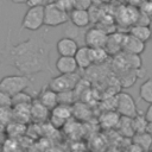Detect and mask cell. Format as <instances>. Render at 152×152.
I'll return each mask as SVG.
<instances>
[{"mask_svg": "<svg viewBox=\"0 0 152 152\" xmlns=\"http://www.w3.org/2000/svg\"><path fill=\"white\" fill-rule=\"evenodd\" d=\"M50 51L51 45L45 39V33H34L24 42L12 44L11 30H8L6 42L0 49V63L30 77L43 71L52 74Z\"/></svg>", "mask_w": 152, "mask_h": 152, "instance_id": "cell-1", "label": "cell"}, {"mask_svg": "<svg viewBox=\"0 0 152 152\" xmlns=\"http://www.w3.org/2000/svg\"><path fill=\"white\" fill-rule=\"evenodd\" d=\"M33 83V77L25 75H8L0 80V90L14 96L27 89Z\"/></svg>", "mask_w": 152, "mask_h": 152, "instance_id": "cell-2", "label": "cell"}, {"mask_svg": "<svg viewBox=\"0 0 152 152\" xmlns=\"http://www.w3.org/2000/svg\"><path fill=\"white\" fill-rule=\"evenodd\" d=\"M69 21V13L59 8L55 1L44 5V25L49 27H57Z\"/></svg>", "mask_w": 152, "mask_h": 152, "instance_id": "cell-3", "label": "cell"}, {"mask_svg": "<svg viewBox=\"0 0 152 152\" xmlns=\"http://www.w3.org/2000/svg\"><path fill=\"white\" fill-rule=\"evenodd\" d=\"M44 25V6L39 7H28V10L25 12L20 31L21 30H28V31H38Z\"/></svg>", "mask_w": 152, "mask_h": 152, "instance_id": "cell-4", "label": "cell"}, {"mask_svg": "<svg viewBox=\"0 0 152 152\" xmlns=\"http://www.w3.org/2000/svg\"><path fill=\"white\" fill-rule=\"evenodd\" d=\"M81 77L77 72L74 74H68V75H62L59 74L58 76H55L51 78L49 82V88H51L56 93H62L66 90H72L76 88L77 83L80 82Z\"/></svg>", "mask_w": 152, "mask_h": 152, "instance_id": "cell-5", "label": "cell"}, {"mask_svg": "<svg viewBox=\"0 0 152 152\" xmlns=\"http://www.w3.org/2000/svg\"><path fill=\"white\" fill-rule=\"evenodd\" d=\"M115 109L120 114V116L133 118L138 114L137 102L133 96L128 93H119L115 97Z\"/></svg>", "mask_w": 152, "mask_h": 152, "instance_id": "cell-6", "label": "cell"}, {"mask_svg": "<svg viewBox=\"0 0 152 152\" xmlns=\"http://www.w3.org/2000/svg\"><path fill=\"white\" fill-rule=\"evenodd\" d=\"M108 34L101 27H91L86 31L84 34V45L90 49L104 48L107 43Z\"/></svg>", "mask_w": 152, "mask_h": 152, "instance_id": "cell-7", "label": "cell"}, {"mask_svg": "<svg viewBox=\"0 0 152 152\" xmlns=\"http://www.w3.org/2000/svg\"><path fill=\"white\" fill-rule=\"evenodd\" d=\"M50 112H51L50 114L51 124L55 127H62L72 116V107L70 104L58 103Z\"/></svg>", "mask_w": 152, "mask_h": 152, "instance_id": "cell-8", "label": "cell"}, {"mask_svg": "<svg viewBox=\"0 0 152 152\" xmlns=\"http://www.w3.org/2000/svg\"><path fill=\"white\" fill-rule=\"evenodd\" d=\"M145 45H146V43L139 40L138 38L131 36L129 33L124 36V40H122V50H124L126 53L139 56L140 53H142V52L145 51Z\"/></svg>", "mask_w": 152, "mask_h": 152, "instance_id": "cell-9", "label": "cell"}, {"mask_svg": "<svg viewBox=\"0 0 152 152\" xmlns=\"http://www.w3.org/2000/svg\"><path fill=\"white\" fill-rule=\"evenodd\" d=\"M69 21L71 25L81 28H87L90 24V14L88 10L74 8L69 12Z\"/></svg>", "mask_w": 152, "mask_h": 152, "instance_id": "cell-10", "label": "cell"}, {"mask_svg": "<svg viewBox=\"0 0 152 152\" xmlns=\"http://www.w3.org/2000/svg\"><path fill=\"white\" fill-rule=\"evenodd\" d=\"M78 48L80 45L72 38H69V37H62L56 43V50L59 53V56L74 57Z\"/></svg>", "mask_w": 152, "mask_h": 152, "instance_id": "cell-11", "label": "cell"}, {"mask_svg": "<svg viewBox=\"0 0 152 152\" xmlns=\"http://www.w3.org/2000/svg\"><path fill=\"white\" fill-rule=\"evenodd\" d=\"M55 66H56V70L62 75L74 74L78 69L75 57H68V56H59L56 61Z\"/></svg>", "mask_w": 152, "mask_h": 152, "instance_id": "cell-12", "label": "cell"}, {"mask_svg": "<svg viewBox=\"0 0 152 152\" xmlns=\"http://www.w3.org/2000/svg\"><path fill=\"white\" fill-rule=\"evenodd\" d=\"M36 99H37L44 107H46L49 110H51L55 106L58 104V95H57L56 91H53L51 88H49V86L44 87V88L39 91L38 96H37Z\"/></svg>", "mask_w": 152, "mask_h": 152, "instance_id": "cell-13", "label": "cell"}, {"mask_svg": "<svg viewBox=\"0 0 152 152\" xmlns=\"http://www.w3.org/2000/svg\"><path fill=\"white\" fill-rule=\"evenodd\" d=\"M75 61L77 63V66L80 69H88L91 64H93V61H91V49L86 46V45H81L76 53H75Z\"/></svg>", "mask_w": 152, "mask_h": 152, "instance_id": "cell-14", "label": "cell"}, {"mask_svg": "<svg viewBox=\"0 0 152 152\" xmlns=\"http://www.w3.org/2000/svg\"><path fill=\"white\" fill-rule=\"evenodd\" d=\"M139 17V11L132 6H125L119 11V20L122 25L133 26Z\"/></svg>", "mask_w": 152, "mask_h": 152, "instance_id": "cell-15", "label": "cell"}, {"mask_svg": "<svg viewBox=\"0 0 152 152\" xmlns=\"http://www.w3.org/2000/svg\"><path fill=\"white\" fill-rule=\"evenodd\" d=\"M120 114L116 110H107L104 113H102L99 118V122L103 128L107 129H112V128H116L120 121Z\"/></svg>", "mask_w": 152, "mask_h": 152, "instance_id": "cell-16", "label": "cell"}, {"mask_svg": "<svg viewBox=\"0 0 152 152\" xmlns=\"http://www.w3.org/2000/svg\"><path fill=\"white\" fill-rule=\"evenodd\" d=\"M124 36L125 34H122V33H113V34L108 36L107 43H106V46H104V49L108 52V55L118 53L122 49Z\"/></svg>", "mask_w": 152, "mask_h": 152, "instance_id": "cell-17", "label": "cell"}, {"mask_svg": "<svg viewBox=\"0 0 152 152\" xmlns=\"http://www.w3.org/2000/svg\"><path fill=\"white\" fill-rule=\"evenodd\" d=\"M13 109V119L19 122H27L31 119V104H14Z\"/></svg>", "mask_w": 152, "mask_h": 152, "instance_id": "cell-18", "label": "cell"}, {"mask_svg": "<svg viewBox=\"0 0 152 152\" xmlns=\"http://www.w3.org/2000/svg\"><path fill=\"white\" fill-rule=\"evenodd\" d=\"M49 113H50V110L46 107H44L37 99H33V101L31 103V118L32 119L44 121L49 116Z\"/></svg>", "mask_w": 152, "mask_h": 152, "instance_id": "cell-19", "label": "cell"}, {"mask_svg": "<svg viewBox=\"0 0 152 152\" xmlns=\"http://www.w3.org/2000/svg\"><path fill=\"white\" fill-rule=\"evenodd\" d=\"M132 141L141 151H150V148L152 147V138H151V135L147 132L135 133L132 137Z\"/></svg>", "mask_w": 152, "mask_h": 152, "instance_id": "cell-20", "label": "cell"}, {"mask_svg": "<svg viewBox=\"0 0 152 152\" xmlns=\"http://www.w3.org/2000/svg\"><path fill=\"white\" fill-rule=\"evenodd\" d=\"M129 34L138 38L139 40L146 43L148 40H151V31H150V27L148 26H145V25H133L131 26L129 28Z\"/></svg>", "mask_w": 152, "mask_h": 152, "instance_id": "cell-21", "label": "cell"}, {"mask_svg": "<svg viewBox=\"0 0 152 152\" xmlns=\"http://www.w3.org/2000/svg\"><path fill=\"white\" fill-rule=\"evenodd\" d=\"M139 100L152 103V76L147 77L139 87Z\"/></svg>", "mask_w": 152, "mask_h": 152, "instance_id": "cell-22", "label": "cell"}, {"mask_svg": "<svg viewBox=\"0 0 152 152\" xmlns=\"http://www.w3.org/2000/svg\"><path fill=\"white\" fill-rule=\"evenodd\" d=\"M131 120H132V126H133L134 134H135V133H142V132H146L148 121L146 120V118H145V115H144L142 113L138 112V114L134 115L133 118H131Z\"/></svg>", "mask_w": 152, "mask_h": 152, "instance_id": "cell-23", "label": "cell"}, {"mask_svg": "<svg viewBox=\"0 0 152 152\" xmlns=\"http://www.w3.org/2000/svg\"><path fill=\"white\" fill-rule=\"evenodd\" d=\"M118 129H120V132L126 135V137H129L132 138L134 135V131H133V126H132V120L131 118H125V116H121L120 118V121H119V125L116 127Z\"/></svg>", "mask_w": 152, "mask_h": 152, "instance_id": "cell-24", "label": "cell"}, {"mask_svg": "<svg viewBox=\"0 0 152 152\" xmlns=\"http://www.w3.org/2000/svg\"><path fill=\"white\" fill-rule=\"evenodd\" d=\"M71 107H72V115H75L77 119L84 120V119H88L91 114L90 109L84 103H74Z\"/></svg>", "mask_w": 152, "mask_h": 152, "instance_id": "cell-25", "label": "cell"}, {"mask_svg": "<svg viewBox=\"0 0 152 152\" xmlns=\"http://www.w3.org/2000/svg\"><path fill=\"white\" fill-rule=\"evenodd\" d=\"M108 52L106 51L104 48H97V49H91V61L93 64H99L103 63L108 58Z\"/></svg>", "mask_w": 152, "mask_h": 152, "instance_id": "cell-26", "label": "cell"}, {"mask_svg": "<svg viewBox=\"0 0 152 152\" xmlns=\"http://www.w3.org/2000/svg\"><path fill=\"white\" fill-rule=\"evenodd\" d=\"M32 101H33V97L25 91H21L19 94H15L14 96H12V106H14V104H31Z\"/></svg>", "mask_w": 152, "mask_h": 152, "instance_id": "cell-27", "label": "cell"}, {"mask_svg": "<svg viewBox=\"0 0 152 152\" xmlns=\"http://www.w3.org/2000/svg\"><path fill=\"white\" fill-rule=\"evenodd\" d=\"M14 119H13L12 107H0V124H2L4 126H7Z\"/></svg>", "mask_w": 152, "mask_h": 152, "instance_id": "cell-28", "label": "cell"}, {"mask_svg": "<svg viewBox=\"0 0 152 152\" xmlns=\"http://www.w3.org/2000/svg\"><path fill=\"white\" fill-rule=\"evenodd\" d=\"M58 95V103H63V104H72L75 101V91L72 90H66V91H62V93H57Z\"/></svg>", "mask_w": 152, "mask_h": 152, "instance_id": "cell-29", "label": "cell"}, {"mask_svg": "<svg viewBox=\"0 0 152 152\" xmlns=\"http://www.w3.org/2000/svg\"><path fill=\"white\" fill-rule=\"evenodd\" d=\"M55 4L68 13L75 8V0H56Z\"/></svg>", "mask_w": 152, "mask_h": 152, "instance_id": "cell-30", "label": "cell"}, {"mask_svg": "<svg viewBox=\"0 0 152 152\" xmlns=\"http://www.w3.org/2000/svg\"><path fill=\"white\" fill-rule=\"evenodd\" d=\"M0 107H12V96L0 90Z\"/></svg>", "mask_w": 152, "mask_h": 152, "instance_id": "cell-31", "label": "cell"}, {"mask_svg": "<svg viewBox=\"0 0 152 152\" xmlns=\"http://www.w3.org/2000/svg\"><path fill=\"white\" fill-rule=\"evenodd\" d=\"M91 6V0H75V8L88 10Z\"/></svg>", "mask_w": 152, "mask_h": 152, "instance_id": "cell-32", "label": "cell"}, {"mask_svg": "<svg viewBox=\"0 0 152 152\" xmlns=\"http://www.w3.org/2000/svg\"><path fill=\"white\" fill-rule=\"evenodd\" d=\"M26 5L28 7H39L45 5V0H27Z\"/></svg>", "mask_w": 152, "mask_h": 152, "instance_id": "cell-33", "label": "cell"}, {"mask_svg": "<svg viewBox=\"0 0 152 152\" xmlns=\"http://www.w3.org/2000/svg\"><path fill=\"white\" fill-rule=\"evenodd\" d=\"M144 115H145V118H146V120H147L148 122H152V103H150V106H148L147 109L145 110Z\"/></svg>", "mask_w": 152, "mask_h": 152, "instance_id": "cell-34", "label": "cell"}, {"mask_svg": "<svg viewBox=\"0 0 152 152\" xmlns=\"http://www.w3.org/2000/svg\"><path fill=\"white\" fill-rule=\"evenodd\" d=\"M146 132L151 135V138H152V122H148V125H147V129H146Z\"/></svg>", "mask_w": 152, "mask_h": 152, "instance_id": "cell-35", "label": "cell"}, {"mask_svg": "<svg viewBox=\"0 0 152 152\" xmlns=\"http://www.w3.org/2000/svg\"><path fill=\"white\" fill-rule=\"evenodd\" d=\"M13 4H26L27 0H11Z\"/></svg>", "mask_w": 152, "mask_h": 152, "instance_id": "cell-36", "label": "cell"}, {"mask_svg": "<svg viewBox=\"0 0 152 152\" xmlns=\"http://www.w3.org/2000/svg\"><path fill=\"white\" fill-rule=\"evenodd\" d=\"M148 27H150V31H151V40H152V20L150 21V24H148Z\"/></svg>", "mask_w": 152, "mask_h": 152, "instance_id": "cell-37", "label": "cell"}, {"mask_svg": "<svg viewBox=\"0 0 152 152\" xmlns=\"http://www.w3.org/2000/svg\"><path fill=\"white\" fill-rule=\"evenodd\" d=\"M2 141V133H0V142Z\"/></svg>", "mask_w": 152, "mask_h": 152, "instance_id": "cell-38", "label": "cell"}, {"mask_svg": "<svg viewBox=\"0 0 152 152\" xmlns=\"http://www.w3.org/2000/svg\"><path fill=\"white\" fill-rule=\"evenodd\" d=\"M142 152H151V151H142Z\"/></svg>", "mask_w": 152, "mask_h": 152, "instance_id": "cell-39", "label": "cell"}, {"mask_svg": "<svg viewBox=\"0 0 152 152\" xmlns=\"http://www.w3.org/2000/svg\"><path fill=\"white\" fill-rule=\"evenodd\" d=\"M151 152H152V151H151Z\"/></svg>", "mask_w": 152, "mask_h": 152, "instance_id": "cell-40", "label": "cell"}]
</instances>
